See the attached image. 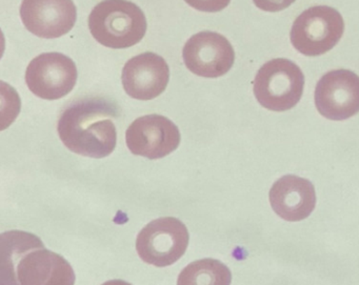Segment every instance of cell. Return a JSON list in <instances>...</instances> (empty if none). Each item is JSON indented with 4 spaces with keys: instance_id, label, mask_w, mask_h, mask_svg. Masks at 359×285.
Returning <instances> with one entry per match:
<instances>
[{
    "instance_id": "9a60e30c",
    "label": "cell",
    "mask_w": 359,
    "mask_h": 285,
    "mask_svg": "<svg viewBox=\"0 0 359 285\" xmlns=\"http://www.w3.org/2000/svg\"><path fill=\"white\" fill-rule=\"evenodd\" d=\"M189 6L201 12H219L228 7L231 0H184Z\"/></svg>"
},
{
    "instance_id": "30bf717a",
    "label": "cell",
    "mask_w": 359,
    "mask_h": 285,
    "mask_svg": "<svg viewBox=\"0 0 359 285\" xmlns=\"http://www.w3.org/2000/svg\"><path fill=\"white\" fill-rule=\"evenodd\" d=\"M317 110L330 120H346L359 112V77L335 70L321 77L315 90Z\"/></svg>"
},
{
    "instance_id": "52a82bcc",
    "label": "cell",
    "mask_w": 359,
    "mask_h": 285,
    "mask_svg": "<svg viewBox=\"0 0 359 285\" xmlns=\"http://www.w3.org/2000/svg\"><path fill=\"white\" fill-rule=\"evenodd\" d=\"M76 81V66L64 54H41L29 64L26 71L29 90L41 99L65 97L73 91Z\"/></svg>"
},
{
    "instance_id": "6da1fadb",
    "label": "cell",
    "mask_w": 359,
    "mask_h": 285,
    "mask_svg": "<svg viewBox=\"0 0 359 285\" xmlns=\"http://www.w3.org/2000/svg\"><path fill=\"white\" fill-rule=\"evenodd\" d=\"M75 274L65 258L46 249L31 232L1 235V284L72 285Z\"/></svg>"
},
{
    "instance_id": "ba28073f",
    "label": "cell",
    "mask_w": 359,
    "mask_h": 285,
    "mask_svg": "<svg viewBox=\"0 0 359 285\" xmlns=\"http://www.w3.org/2000/svg\"><path fill=\"white\" fill-rule=\"evenodd\" d=\"M177 125L167 117L153 114L140 117L126 132V142L132 154L150 160L163 158L180 144Z\"/></svg>"
},
{
    "instance_id": "8fae6325",
    "label": "cell",
    "mask_w": 359,
    "mask_h": 285,
    "mask_svg": "<svg viewBox=\"0 0 359 285\" xmlns=\"http://www.w3.org/2000/svg\"><path fill=\"white\" fill-rule=\"evenodd\" d=\"M20 18L35 36L53 39L72 30L77 11L73 0H22Z\"/></svg>"
},
{
    "instance_id": "3957f363",
    "label": "cell",
    "mask_w": 359,
    "mask_h": 285,
    "mask_svg": "<svg viewBox=\"0 0 359 285\" xmlns=\"http://www.w3.org/2000/svg\"><path fill=\"white\" fill-rule=\"evenodd\" d=\"M92 36L111 49H127L142 41L147 32L144 12L128 0H104L89 16Z\"/></svg>"
},
{
    "instance_id": "5b68a950",
    "label": "cell",
    "mask_w": 359,
    "mask_h": 285,
    "mask_svg": "<svg viewBox=\"0 0 359 285\" xmlns=\"http://www.w3.org/2000/svg\"><path fill=\"white\" fill-rule=\"evenodd\" d=\"M344 31V22L339 12L318 6L302 12L294 22L291 43L304 55H323L337 45Z\"/></svg>"
},
{
    "instance_id": "2e32d148",
    "label": "cell",
    "mask_w": 359,
    "mask_h": 285,
    "mask_svg": "<svg viewBox=\"0 0 359 285\" xmlns=\"http://www.w3.org/2000/svg\"><path fill=\"white\" fill-rule=\"evenodd\" d=\"M256 7L262 11L279 12L287 9L295 0H253Z\"/></svg>"
},
{
    "instance_id": "9c48e42d",
    "label": "cell",
    "mask_w": 359,
    "mask_h": 285,
    "mask_svg": "<svg viewBox=\"0 0 359 285\" xmlns=\"http://www.w3.org/2000/svg\"><path fill=\"white\" fill-rule=\"evenodd\" d=\"M184 64L189 71L205 78L224 76L234 64L232 45L215 32L197 33L191 37L182 51Z\"/></svg>"
},
{
    "instance_id": "4fadbf2b",
    "label": "cell",
    "mask_w": 359,
    "mask_h": 285,
    "mask_svg": "<svg viewBox=\"0 0 359 285\" xmlns=\"http://www.w3.org/2000/svg\"><path fill=\"white\" fill-rule=\"evenodd\" d=\"M269 197L275 213L291 222L308 218L316 204L314 186L309 180L295 175H285L277 180Z\"/></svg>"
},
{
    "instance_id": "7a4b0ae2",
    "label": "cell",
    "mask_w": 359,
    "mask_h": 285,
    "mask_svg": "<svg viewBox=\"0 0 359 285\" xmlns=\"http://www.w3.org/2000/svg\"><path fill=\"white\" fill-rule=\"evenodd\" d=\"M114 102L102 97L83 98L73 102L58 120L57 132L62 144L75 154L104 158L116 148L118 116Z\"/></svg>"
},
{
    "instance_id": "277c9868",
    "label": "cell",
    "mask_w": 359,
    "mask_h": 285,
    "mask_svg": "<svg viewBox=\"0 0 359 285\" xmlns=\"http://www.w3.org/2000/svg\"><path fill=\"white\" fill-rule=\"evenodd\" d=\"M304 76L297 64L285 58L270 60L254 81L256 99L266 110L285 112L302 99Z\"/></svg>"
},
{
    "instance_id": "5bb4252c",
    "label": "cell",
    "mask_w": 359,
    "mask_h": 285,
    "mask_svg": "<svg viewBox=\"0 0 359 285\" xmlns=\"http://www.w3.org/2000/svg\"><path fill=\"white\" fill-rule=\"evenodd\" d=\"M231 272L215 259H203L189 264L178 277L177 284H220L231 283Z\"/></svg>"
},
{
    "instance_id": "7c38bea8",
    "label": "cell",
    "mask_w": 359,
    "mask_h": 285,
    "mask_svg": "<svg viewBox=\"0 0 359 285\" xmlns=\"http://www.w3.org/2000/svg\"><path fill=\"white\" fill-rule=\"evenodd\" d=\"M170 69L161 56L151 52L131 58L123 67L121 81L130 97L148 102L167 89Z\"/></svg>"
},
{
    "instance_id": "8992f818",
    "label": "cell",
    "mask_w": 359,
    "mask_h": 285,
    "mask_svg": "<svg viewBox=\"0 0 359 285\" xmlns=\"http://www.w3.org/2000/svg\"><path fill=\"white\" fill-rule=\"evenodd\" d=\"M188 228L177 218L163 217L147 224L137 236L136 249L142 261L157 267L177 262L188 249Z\"/></svg>"
}]
</instances>
